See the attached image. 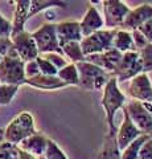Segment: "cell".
<instances>
[{"label": "cell", "mask_w": 152, "mask_h": 159, "mask_svg": "<svg viewBox=\"0 0 152 159\" xmlns=\"http://www.w3.org/2000/svg\"><path fill=\"white\" fill-rule=\"evenodd\" d=\"M101 103L105 109L106 123H107V135L110 138H115L116 135V125H115V114L118 110L123 109L126 105V96L120 92L118 86V80L111 77L109 82L103 88V96H102Z\"/></svg>", "instance_id": "obj_1"}, {"label": "cell", "mask_w": 152, "mask_h": 159, "mask_svg": "<svg viewBox=\"0 0 152 159\" xmlns=\"http://www.w3.org/2000/svg\"><path fill=\"white\" fill-rule=\"evenodd\" d=\"M37 131L35 129V121H33L32 114L29 111H21L4 129V142L19 146L24 139L33 135Z\"/></svg>", "instance_id": "obj_2"}, {"label": "cell", "mask_w": 152, "mask_h": 159, "mask_svg": "<svg viewBox=\"0 0 152 159\" xmlns=\"http://www.w3.org/2000/svg\"><path fill=\"white\" fill-rule=\"evenodd\" d=\"M25 62L17 56L16 51L12 48L6 56L0 60V84L4 85H24Z\"/></svg>", "instance_id": "obj_3"}, {"label": "cell", "mask_w": 152, "mask_h": 159, "mask_svg": "<svg viewBox=\"0 0 152 159\" xmlns=\"http://www.w3.org/2000/svg\"><path fill=\"white\" fill-rule=\"evenodd\" d=\"M78 77H80V84L78 86H82L87 90H103L106 84L112 77V74L105 72L99 66L90 64L87 61H82L76 64Z\"/></svg>", "instance_id": "obj_4"}, {"label": "cell", "mask_w": 152, "mask_h": 159, "mask_svg": "<svg viewBox=\"0 0 152 159\" xmlns=\"http://www.w3.org/2000/svg\"><path fill=\"white\" fill-rule=\"evenodd\" d=\"M124 109L132 123L141 134L152 135V102L131 99L127 105H124Z\"/></svg>", "instance_id": "obj_5"}, {"label": "cell", "mask_w": 152, "mask_h": 159, "mask_svg": "<svg viewBox=\"0 0 152 159\" xmlns=\"http://www.w3.org/2000/svg\"><path fill=\"white\" fill-rule=\"evenodd\" d=\"M116 33V29H101L81 40V49L83 56L103 53L112 49V40Z\"/></svg>", "instance_id": "obj_6"}, {"label": "cell", "mask_w": 152, "mask_h": 159, "mask_svg": "<svg viewBox=\"0 0 152 159\" xmlns=\"http://www.w3.org/2000/svg\"><path fill=\"white\" fill-rule=\"evenodd\" d=\"M32 37L36 43L38 54L45 53H57L62 56V51L58 43L57 34H56V24L54 23H45L37 29L32 32Z\"/></svg>", "instance_id": "obj_7"}, {"label": "cell", "mask_w": 152, "mask_h": 159, "mask_svg": "<svg viewBox=\"0 0 152 159\" xmlns=\"http://www.w3.org/2000/svg\"><path fill=\"white\" fill-rule=\"evenodd\" d=\"M103 7V21L107 29H120L131 8L127 3L120 0H105L102 2Z\"/></svg>", "instance_id": "obj_8"}, {"label": "cell", "mask_w": 152, "mask_h": 159, "mask_svg": "<svg viewBox=\"0 0 152 159\" xmlns=\"http://www.w3.org/2000/svg\"><path fill=\"white\" fill-rule=\"evenodd\" d=\"M140 73H141V65L139 61V53L136 51H131L122 54L120 61L118 62L115 70L111 74L118 81H126V80L134 78Z\"/></svg>", "instance_id": "obj_9"}, {"label": "cell", "mask_w": 152, "mask_h": 159, "mask_svg": "<svg viewBox=\"0 0 152 159\" xmlns=\"http://www.w3.org/2000/svg\"><path fill=\"white\" fill-rule=\"evenodd\" d=\"M11 40H12L13 49L16 51L17 56L20 57L24 62H29V61H33V60L37 58L38 51H37L35 40H33L32 34L29 32L23 31L19 34H16V36L11 37Z\"/></svg>", "instance_id": "obj_10"}, {"label": "cell", "mask_w": 152, "mask_h": 159, "mask_svg": "<svg viewBox=\"0 0 152 159\" xmlns=\"http://www.w3.org/2000/svg\"><path fill=\"white\" fill-rule=\"evenodd\" d=\"M128 96L140 102H152V84L148 74L140 73L130 80Z\"/></svg>", "instance_id": "obj_11"}, {"label": "cell", "mask_w": 152, "mask_h": 159, "mask_svg": "<svg viewBox=\"0 0 152 159\" xmlns=\"http://www.w3.org/2000/svg\"><path fill=\"white\" fill-rule=\"evenodd\" d=\"M140 135H141V133L132 123L128 114L126 111V109L123 107V122H122L120 127L118 129L116 135H115V142H116V146L119 148V151H123L131 142H134Z\"/></svg>", "instance_id": "obj_12"}, {"label": "cell", "mask_w": 152, "mask_h": 159, "mask_svg": "<svg viewBox=\"0 0 152 159\" xmlns=\"http://www.w3.org/2000/svg\"><path fill=\"white\" fill-rule=\"evenodd\" d=\"M105 27V21L99 11L93 6L91 3H87V11L85 13L83 19L80 21L81 33L83 37L89 36V34L94 33L97 31H101Z\"/></svg>", "instance_id": "obj_13"}, {"label": "cell", "mask_w": 152, "mask_h": 159, "mask_svg": "<svg viewBox=\"0 0 152 159\" xmlns=\"http://www.w3.org/2000/svg\"><path fill=\"white\" fill-rule=\"evenodd\" d=\"M150 19H152V6L148 3L140 4L139 7L131 9L128 12L120 29H124V31H128V32L135 31V29H138L141 24L145 23Z\"/></svg>", "instance_id": "obj_14"}, {"label": "cell", "mask_w": 152, "mask_h": 159, "mask_svg": "<svg viewBox=\"0 0 152 159\" xmlns=\"http://www.w3.org/2000/svg\"><path fill=\"white\" fill-rule=\"evenodd\" d=\"M120 52H118L116 49H110V51H106L103 53H98V54H91V56H86L85 61L94 64V65L99 66L101 69H103L105 72L112 73L115 70V68L118 65V62L120 61L122 58Z\"/></svg>", "instance_id": "obj_15"}, {"label": "cell", "mask_w": 152, "mask_h": 159, "mask_svg": "<svg viewBox=\"0 0 152 159\" xmlns=\"http://www.w3.org/2000/svg\"><path fill=\"white\" fill-rule=\"evenodd\" d=\"M56 34H57L58 43H60V47L70 41L81 43V40L83 39L81 33V28H80V21H73V20L57 23Z\"/></svg>", "instance_id": "obj_16"}, {"label": "cell", "mask_w": 152, "mask_h": 159, "mask_svg": "<svg viewBox=\"0 0 152 159\" xmlns=\"http://www.w3.org/2000/svg\"><path fill=\"white\" fill-rule=\"evenodd\" d=\"M12 3L15 4V13H13L11 37L16 36V34L24 31V27H25V23L28 20L31 0H17V2H12Z\"/></svg>", "instance_id": "obj_17"}, {"label": "cell", "mask_w": 152, "mask_h": 159, "mask_svg": "<svg viewBox=\"0 0 152 159\" xmlns=\"http://www.w3.org/2000/svg\"><path fill=\"white\" fill-rule=\"evenodd\" d=\"M46 143H48V138L44 135L42 133L37 131L33 134V135L24 139L17 147H20L23 151H27L28 154H31V155L37 158V157L44 155L45 148H46Z\"/></svg>", "instance_id": "obj_18"}, {"label": "cell", "mask_w": 152, "mask_h": 159, "mask_svg": "<svg viewBox=\"0 0 152 159\" xmlns=\"http://www.w3.org/2000/svg\"><path fill=\"white\" fill-rule=\"evenodd\" d=\"M24 85H29L40 90H58V89L66 88V84L62 82L57 76H44V74L27 78L24 81Z\"/></svg>", "instance_id": "obj_19"}, {"label": "cell", "mask_w": 152, "mask_h": 159, "mask_svg": "<svg viewBox=\"0 0 152 159\" xmlns=\"http://www.w3.org/2000/svg\"><path fill=\"white\" fill-rule=\"evenodd\" d=\"M112 48L116 49V51L120 52V53L135 51L131 32L124 31V29H116L114 40H112Z\"/></svg>", "instance_id": "obj_20"}, {"label": "cell", "mask_w": 152, "mask_h": 159, "mask_svg": "<svg viewBox=\"0 0 152 159\" xmlns=\"http://www.w3.org/2000/svg\"><path fill=\"white\" fill-rule=\"evenodd\" d=\"M53 7H60V8H66L67 3L66 2H60V0H31V6H29V13H28V20L33 17L38 12L45 11V9L53 8Z\"/></svg>", "instance_id": "obj_21"}, {"label": "cell", "mask_w": 152, "mask_h": 159, "mask_svg": "<svg viewBox=\"0 0 152 159\" xmlns=\"http://www.w3.org/2000/svg\"><path fill=\"white\" fill-rule=\"evenodd\" d=\"M61 51H62V56L65 58H69L72 64H78L85 61V56L82 53L81 49V44L78 41H70L61 45Z\"/></svg>", "instance_id": "obj_22"}, {"label": "cell", "mask_w": 152, "mask_h": 159, "mask_svg": "<svg viewBox=\"0 0 152 159\" xmlns=\"http://www.w3.org/2000/svg\"><path fill=\"white\" fill-rule=\"evenodd\" d=\"M57 77L60 78L62 82H65L66 86H69V85L78 86V84H80L77 66H76V64H72V62H69L66 66L60 69V70L57 72Z\"/></svg>", "instance_id": "obj_23"}, {"label": "cell", "mask_w": 152, "mask_h": 159, "mask_svg": "<svg viewBox=\"0 0 152 159\" xmlns=\"http://www.w3.org/2000/svg\"><path fill=\"white\" fill-rule=\"evenodd\" d=\"M95 159H120V151L116 146L115 138L106 137L103 147L97 154Z\"/></svg>", "instance_id": "obj_24"}, {"label": "cell", "mask_w": 152, "mask_h": 159, "mask_svg": "<svg viewBox=\"0 0 152 159\" xmlns=\"http://www.w3.org/2000/svg\"><path fill=\"white\" fill-rule=\"evenodd\" d=\"M152 135H147V134H141L139 138H136L134 142H131L123 151H120V159H138V154L140 147L143 146Z\"/></svg>", "instance_id": "obj_25"}, {"label": "cell", "mask_w": 152, "mask_h": 159, "mask_svg": "<svg viewBox=\"0 0 152 159\" xmlns=\"http://www.w3.org/2000/svg\"><path fill=\"white\" fill-rule=\"evenodd\" d=\"M139 53V61L141 65V73L148 74V72H152V43L144 47Z\"/></svg>", "instance_id": "obj_26"}, {"label": "cell", "mask_w": 152, "mask_h": 159, "mask_svg": "<svg viewBox=\"0 0 152 159\" xmlns=\"http://www.w3.org/2000/svg\"><path fill=\"white\" fill-rule=\"evenodd\" d=\"M20 86L16 85H4L0 84V106L9 105L12 102L13 97L17 94V90Z\"/></svg>", "instance_id": "obj_27"}, {"label": "cell", "mask_w": 152, "mask_h": 159, "mask_svg": "<svg viewBox=\"0 0 152 159\" xmlns=\"http://www.w3.org/2000/svg\"><path fill=\"white\" fill-rule=\"evenodd\" d=\"M44 157H45V159H67V157L60 148V146H58L53 139H49V138H48V143H46Z\"/></svg>", "instance_id": "obj_28"}, {"label": "cell", "mask_w": 152, "mask_h": 159, "mask_svg": "<svg viewBox=\"0 0 152 159\" xmlns=\"http://www.w3.org/2000/svg\"><path fill=\"white\" fill-rule=\"evenodd\" d=\"M40 56L50 62L57 70H60V69H62L63 66H66L67 64H69L65 57L61 56V54H57V53H45V54H40Z\"/></svg>", "instance_id": "obj_29"}, {"label": "cell", "mask_w": 152, "mask_h": 159, "mask_svg": "<svg viewBox=\"0 0 152 159\" xmlns=\"http://www.w3.org/2000/svg\"><path fill=\"white\" fill-rule=\"evenodd\" d=\"M0 159H17V146L3 141L0 143Z\"/></svg>", "instance_id": "obj_30"}, {"label": "cell", "mask_w": 152, "mask_h": 159, "mask_svg": "<svg viewBox=\"0 0 152 159\" xmlns=\"http://www.w3.org/2000/svg\"><path fill=\"white\" fill-rule=\"evenodd\" d=\"M36 62L38 65V69H40V74H44V76H57L58 70L49 61H46L45 58H42L40 54L37 56Z\"/></svg>", "instance_id": "obj_31"}, {"label": "cell", "mask_w": 152, "mask_h": 159, "mask_svg": "<svg viewBox=\"0 0 152 159\" xmlns=\"http://www.w3.org/2000/svg\"><path fill=\"white\" fill-rule=\"evenodd\" d=\"M131 36H132V43H134V48L136 52L141 51L144 47L148 45V41H147V39L141 34L138 29H135V31H131Z\"/></svg>", "instance_id": "obj_32"}, {"label": "cell", "mask_w": 152, "mask_h": 159, "mask_svg": "<svg viewBox=\"0 0 152 159\" xmlns=\"http://www.w3.org/2000/svg\"><path fill=\"white\" fill-rule=\"evenodd\" d=\"M24 74H25V80L36 77V76L40 74V69H38V65H37L36 60L29 61V62H25V66H24Z\"/></svg>", "instance_id": "obj_33"}, {"label": "cell", "mask_w": 152, "mask_h": 159, "mask_svg": "<svg viewBox=\"0 0 152 159\" xmlns=\"http://www.w3.org/2000/svg\"><path fill=\"white\" fill-rule=\"evenodd\" d=\"M12 23L0 13V37H11Z\"/></svg>", "instance_id": "obj_34"}, {"label": "cell", "mask_w": 152, "mask_h": 159, "mask_svg": "<svg viewBox=\"0 0 152 159\" xmlns=\"http://www.w3.org/2000/svg\"><path fill=\"white\" fill-rule=\"evenodd\" d=\"M138 159H152V137L140 147Z\"/></svg>", "instance_id": "obj_35"}, {"label": "cell", "mask_w": 152, "mask_h": 159, "mask_svg": "<svg viewBox=\"0 0 152 159\" xmlns=\"http://www.w3.org/2000/svg\"><path fill=\"white\" fill-rule=\"evenodd\" d=\"M138 31L143 34V36L147 39V41L151 44L152 43V19L147 20L145 23L141 24V25L138 28Z\"/></svg>", "instance_id": "obj_36"}, {"label": "cell", "mask_w": 152, "mask_h": 159, "mask_svg": "<svg viewBox=\"0 0 152 159\" xmlns=\"http://www.w3.org/2000/svg\"><path fill=\"white\" fill-rule=\"evenodd\" d=\"M13 48L11 37H0V56L4 57Z\"/></svg>", "instance_id": "obj_37"}, {"label": "cell", "mask_w": 152, "mask_h": 159, "mask_svg": "<svg viewBox=\"0 0 152 159\" xmlns=\"http://www.w3.org/2000/svg\"><path fill=\"white\" fill-rule=\"evenodd\" d=\"M17 159H37V158L28 154L27 151H23L20 147H17Z\"/></svg>", "instance_id": "obj_38"}, {"label": "cell", "mask_w": 152, "mask_h": 159, "mask_svg": "<svg viewBox=\"0 0 152 159\" xmlns=\"http://www.w3.org/2000/svg\"><path fill=\"white\" fill-rule=\"evenodd\" d=\"M4 141V130L3 129H0V143Z\"/></svg>", "instance_id": "obj_39"}, {"label": "cell", "mask_w": 152, "mask_h": 159, "mask_svg": "<svg viewBox=\"0 0 152 159\" xmlns=\"http://www.w3.org/2000/svg\"><path fill=\"white\" fill-rule=\"evenodd\" d=\"M37 159H45V157L41 155V157H37Z\"/></svg>", "instance_id": "obj_40"}, {"label": "cell", "mask_w": 152, "mask_h": 159, "mask_svg": "<svg viewBox=\"0 0 152 159\" xmlns=\"http://www.w3.org/2000/svg\"><path fill=\"white\" fill-rule=\"evenodd\" d=\"M0 60H2V56H0Z\"/></svg>", "instance_id": "obj_41"}]
</instances>
